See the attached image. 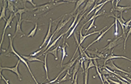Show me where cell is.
Returning a JSON list of instances; mask_svg holds the SVG:
<instances>
[{"instance_id": "cell-1", "label": "cell", "mask_w": 131, "mask_h": 84, "mask_svg": "<svg viewBox=\"0 0 131 84\" xmlns=\"http://www.w3.org/2000/svg\"><path fill=\"white\" fill-rule=\"evenodd\" d=\"M74 2L75 1H67V2H57V1H55V2H49L48 3H46L43 5H40V6H37L35 8H33L31 10L34 11V17H39L41 15H42L43 14H45L48 11H49L52 8L56 7L57 5H59L61 4H64L65 2Z\"/></svg>"}, {"instance_id": "cell-2", "label": "cell", "mask_w": 131, "mask_h": 84, "mask_svg": "<svg viewBox=\"0 0 131 84\" xmlns=\"http://www.w3.org/2000/svg\"><path fill=\"white\" fill-rule=\"evenodd\" d=\"M124 36L122 35L118 36L116 38L113 39V40H108V41L109 42V43L108 44V45H106L105 47H103L102 50H110V49H114L115 47H116L118 44H120V40L123 38Z\"/></svg>"}, {"instance_id": "cell-3", "label": "cell", "mask_w": 131, "mask_h": 84, "mask_svg": "<svg viewBox=\"0 0 131 84\" xmlns=\"http://www.w3.org/2000/svg\"><path fill=\"white\" fill-rule=\"evenodd\" d=\"M111 2L112 5V8L111 9V13H112V11H115L117 13H120V14H121L124 11L131 8V5L130 6H125V7L119 6L118 5V3L120 2L119 0H117V1L115 2V6H114V1H111Z\"/></svg>"}, {"instance_id": "cell-4", "label": "cell", "mask_w": 131, "mask_h": 84, "mask_svg": "<svg viewBox=\"0 0 131 84\" xmlns=\"http://www.w3.org/2000/svg\"><path fill=\"white\" fill-rule=\"evenodd\" d=\"M109 61H110L109 63H107V64L104 65L103 66H106V67L109 68V69H111L112 71H120V72H122V73H124V74H127V75H129V76L131 75V73L127 72V71H124V70L119 68L118 67H117V66L114 64L113 60H112H112H109Z\"/></svg>"}, {"instance_id": "cell-5", "label": "cell", "mask_w": 131, "mask_h": 84, "mask_svg": "<svg viewBox=\"0 0 131 84\" xmlns=\"http://www.w3.org/2000/svg\"><path fill=\"white\" fill-rule=\"evenodd\" d=\"M20 60L18 59V60H17L16 65L14 67H13V68H8V67H2V66H1V67H0L1 73L2 72L3 70H9V71H13L14 73H15V74L17 75V77H18L19 80H22V77H21V75H20V72H19V70H18V66H19V64H20Z\"/></svg>"}, {"instance_id": "cell-6", "label": "cell", "mask_w": 131, "mask_h": 84, "mask_svg": "<svg viewBox=\"0 0 131 84\" xmlns=\"http://www.w3.org/2000/svg\"><path fill=\"white\" fill-rule=\"evenodd\" d=\"M8 38H9V46L7 48L6 50H3L2 49H1L2 52H4V54L5 56H11V54L14 53V51L15 50L14 49V47H13V39L14 38V36L11 37V34H8Z\"/></svg>"}, {"instance_id": "cell-7", "label": "cell", "mask_w": 131, "mask_h": 84, "mask_svg": "<svg viewBox=\"0 0 131 84\" xmlns=\"http://www.w3.org/2000/svg\"><path fill=\"white\" fill-rule=\"evenodd\" d=\"M14 14L13 13H11L9 17L6 20V23L5 25V27H4V29H3V33H2V40H1V44H0V46H1V49H2V43H3V39H4V36H5V31H6V29L10 26V24L11 23L12 20H13V18L14 17Z\"/></svg>"}, {"instance_id": "cell-8", "label": "cell", "mask_w": 131, "mask_h": 84, "mask_svg": "<svg viewBox=\"0 0 131 84\" xmlns=\"http://www.w3.org/2000/svg\"><path fill=\"white\" fill-rule=\"evenodd\" d=\"M52 20L50 19L49 20V29H48V31H47V35H46V37L44 38V43L42 44V45L41 46H40V49H41V48H43V47H44L45 46H46V44H47V41H49V39L50 38V37H51V29H52Z\"/></svg>"}, {"instance_id": "cell-9", "label": "cell", "mask_w": 131, "mask_h": 84, "mask_svg": "<svg viewBox=\"0 0 131 84\" xmlns=\"http://www.w3.org/2000/svg\"><path fill=\"white\" fill-rule=\"evenodd\" d=\"M113 51H114V49H112L111 53H110L109 55H108V56L104 59V65L106 64V62L109 61V60H112V59H118V58H120V59H127V60L131 62V59H129V58H127V57H126V56H115V55L113 54Z\"/></svg>"}, {"instance_id": "cell-10", "label": "cell", "mask_w": 131, "mask_h": 84, "mask_svg": "<svg viewBox=\"0 0 131 84\" xmlns=\"http://www.w3.org/2000/svg\"><path fill=\"white\" fill-rule=\"evenodd\" d=\"M24 20H25L22 19V16H20V17H19V19H18V20L16 19V30H15V34H14V37H15L17 34H19V33H21L22 35H24L23 31H22V29H21V24H22V23H23V21H24Z\"/></svg>"}, {"instance_id": "cell-11", "label": "cell", "mask_w": 131, "mask_h": 84, "mask_svg": "<svg viewBox=\"0 0 131 84\" xmlns=\"http://www.w3.org/2000/svg\"><path fill=\"white\" fill-rule=\"evenodd\" d=\"M113 25H115V23H112V25H111V26H109V28H108L107 29H106L105 31L102 32H101V33H100V34L99 35V36H98V37L97 38V39H95V40H94V41H93L91 42V43L90 44H88V45L87 46V47H85V50L86 51V50H88V48H89V47H91V46L92 45V44H95V43H96V42L99 41H100V39H101V38H103V35H105V34H106V32H108V31H109V29H111V28L112 27V26H113Z\"/></svg>"}, {"instance_id": "cell-12", "label": "cell", "mask_w": 131, "mask_h": 84, "mask_svg": "<svg viewBox=\"0 0 131 84\" xmlns=\"http://www.w3.org/2000/svg\"><path fill=\"white\" fill-rule=\"evenodd\" d=\"M81 65V57H80L77 60V62L75 63V65H73V71H72V76H71V79H72V83L75 78V76L76 74L78 73V71H79V68Z\"/></svg>"}, {"instance_id": "cell-13", "label": "cell", "mask_w": 131, "mask_h": 84, "mask_svg": "<svg viewBox=\"0 0 131 84\" xmlns=\"http://www.w3.org/2000/svg\"><path fill=\"white\" fill-rule=\"evenodd\" d=\"M65 35V32H64V33L61 34V35H59V37L57 38H55V40H54V41H53L52 42V43H51V44H50V45H49V46L48 47V48H47V50H46L45 51H44V52H43V53H41V55H38V56H37V58H38L39 56H44V55H45V54H46V53H47V51H48V50H50V49H51V48H52V47H53V46H55V45L56 44V43H57V42H58V41H59V40H60V38H63V36H64Z\"/></svg>"}, {"instance_id": "cell-14", "label": "cell", "mask_w": 131, "mask_h": 84, "mask_svg": "<svg viewBox=\"0 0 131 84\" xmlns=\"http://www.w3.org/2000/svg\"><path fill=\"white\" fill-rule=\"evenodd\" d=\"M72 18V16H70L67 20H65V21H63V20H62L61 21V23H59V24H58V26H57V28L55 29V32H53V34L54 35H56V34H58L59 33V32H60L62 29V28H64L66 25H67V23L69 22V21L70 20V19Z\"/></svg>"}, {"instance_id": "cell-15", "label": "cell", "mask_w": 131, "mask_h": 84, "mask_svg": "<svg viewBox=\"0 0 131 84\" xmlns=\"http://www.w3.org/2000/svg\"><path fill=\"white\" fill-rule=\"evenodd\" d=\"M6 8H8V1H2V7L1 15H0V19H4L5 20H7Z\"/></svg>"}, {"instance_id": "cell-16", "label": "cell", "mask_w": 131, "mask_h": 84, "mask_svg": "<svg viewBox=\"0 0 131 84\" xmlns=\"http://www.w3.org/2000/svg\"><path fill=\"white\" fill-rule=\"evenodd\" d=\"M85 52H87L88 54H91L93 56H95L97 57H99V58H101V59H104L107 57V55H104V54H103L101 53H99L98 51V50H87Z\"/></svg>"}, {"instance_id": "cell-17", "label": "cell", "mask_w": 131, "mask_h": 84, "mask_svg": "<svg viewBox=\"0 0 131 84\" xmlns=\"http://www.w3.org/2000/svg\"><path fill=\"white\" fill-rule=\"evenodd\" d=\"M81 12H82V10H79V11H77V14L76 15H75V17H74L73 21L72 22V23H71L70 26L68 28L67 31V32H65V34H67V32H70V29H72L74 27L75 24H76V23H77V19H78V17H79V15H80Z\"/></svg>"}, {"instance_id": "cell-18", "label": "cell", "mask_w": 131, "mask_h": 84, "mask_svg": "<svg viewBox=\"0 0 131 84\" xmlns=\"http://www.w3.org/2000/svg\"><path fill=\"white\" fill-rule=\"evenodd\" d=\"M95 2H96L95 0H91V1H87L85 5V7H84V8L82 10V13H81V14H85V13L86 12V11H87L88 9L91 8L94 4H95Z\"/></svg>"}, {"instance_id": "cell-19", "label": "cell", "mask_w": 131, "mask_h": 84, "mask_svg": "<svg viewBox=\"0 0 131 84\" xmlns=\"http://www.w3.org/2000/svg\"><path fill=\"white\" fill-rule=\"evenodd\" d=\"M28 1H17V2H14V7L18 9H21V8H25L26 7V4Z\"/></svg>"}, {"instance_id": "cell-20", "label": "cell", "mask_w": 131, "mask_h": 84, "mask_svg": "<svg viewBox=\"0 0 131 84\" xmlns=\"http://www.w3.org/2000/svg\"><path fill=\"white\" fill-rule=\"evenodd\" d=\"M83 16H84V14H80V17L78 18V20H77V23L76 24H75V26H74V27L71 29V31L70 32V33H69V35H67V39H68L74 32H75V29H76V28L77 27V26L79 25V23H80V21H81V20H82V18L83 17Z\"/></svg>"}, {"instance_id": "cell-21", "label": "cell", "mask_w": 131, "mask_h": 84, "mask_svg": "<svg viewBox=\"0 0 131 84\" xmlns=\"http://www.w3.org/2000/svg\"><path fill=\"white\" fill-rule=\"evenodd\" d=\"M28 62H40L41 63H43V61H41V59H39L38 58H37V56H22Z\"/></svg>"}, {"instance_id": "cell-22", "label": "cell", "mask_w": 131, "mask_h": 84, "mask_svg": "<svg viewBox=\"0 0 131 84\" xmlns=\"http://www.w3.org/2000/svg\"><path fill=\"white\" fill-rule=\"evenodd\" d=\"M66 46L67 47V46H68V44L65 43V41H64V43H63V46L62 47V57L61 65H60V66H61V67L62 66L63 61H64V59H65V56H67V53H66V50H65V49H66Z\"/></svg>"}, {"instance_id": "cell-23", "label": "cell", "mask_w": 131, "mask_h": 84, "mask_svg": "<svg viewBox=\"0 0 131 84\" xmlns=\"http://www.w3.org/2000/svg\"><path fill=\"white\" fill-rule=\"evenodd\" d=\"M61 47H60V45H59V44L56 46L54 49H52V50H49L47 53L48 54V53H52V54H53L54 55V56H55V60H57L58 59V55H57V52H58V49L59 48H60Z\"/></svg>"}, {"instance_id": "cell-24", "label": "cell", "mask_w": 131, "mask_h": 84, "mask_svg": "<svg viewBox=\"0 0 131 84\" xmlns=\"http://www.w3.org/2000/svg\"><path fill=\"white\" fill-rule=\"evenodd\" d=\"M84 3H85V0H80V1H77V2H76V7H75L74 10L71 12V14H69V15L72 16L75 12L77 11V9L80 8V6L81 5L84 4Z\"/></svg>"}, {"instance_id": "cell-25", "label": "cell", "mask_w": 131, "mask_h": 84, "mask_svg": "<svg viewBox=\"0 0 131 84\" xmlns=\"http://www.w3.org/2000/svg\"><path fill=\"white\" fill-rule=\"evenodd\" d=\"M8 11L11 12V13H13V14H15V7H14V2L12 1H8Z\"/></svg>"}, {"instance_id": "cell-26", "label": "cell", "mask_w": 131, "mask_h": 84, "mask_svg": "<svg viewBox=\"0 0 131 84\" xmlns=\"http://www.w3.org/2000/svg\"><path fill=\"white\" fill-rule=\"evenodd\" d=\"M47 53L45 54V57H44V69H45V72H46V80H49V76H48V68H47ZM50 81V80H49Z\"/></svg>"}, {"instance_id": "cell-27", "label": "cell", "mask_w": 131, "mask_h": 84, "mask_svg": "<svg viewBox=\"0 0 131 84\" xmlns=\"http://www.w3.org/2000/svg\"><path fill=\"white\" fill-rule=\"evenodd\" d=\"M104 12H105V11H103L102 13H99V14H94V15H93V16H92V17H91V18H90L88 21H86V22H85V23H83V24H82V27L83 28V27H84V26H85L87 23H88L90 22V21H92L93 20H95V18H97L98 17H99V16H100V15L103 14H104Z\"/></svg>"}, {"instance_id": "cell-28", "label": "cell", "mask_w": 131, "mask_h": 84, "mask_svg": "<svg viewBox=\"0 0 131 84\" xmlns=\"http://www.w3.org/2000/svg\"><path fill=\"white\" fill-rule=\"evenodd\" d=\"M130 34H131V25H130L129 29H128V31H127V32L126 34V38H125L124 41V53L126 51V41H127V38H128V37L130 36Z\"/></svg>"}, {"instance_id": "cell-29", "label": "cell", "mask_w": 131, "mask_h": 84, "mask_svg": "<svg viewBox=\"0 0 131 84\" xmlns=\"http://www.w3.org/2000/svg\"><path fill=\"white\" fill-rule=\"evenodd\" d=\"M30 11V10H29V8H21V9H18V10L16 11V12H15V14H14V16H16V14H19V15H20V16H22L23 14H24V13H26V12H27V11Z\"/></svg>"}, {"instance_id": "cell-30", "label": "cell", "mask_w": 131, "mask_h": 84, "mask_svg": "<svg viewBox=\"0 0 131 84\" xmlns=\"http://www.w3.org/2000/svg\"><path fill=\"white\" fill-rule=\"evenodd\" d=\"M37 29V23H35L34 29H32L30 32H29V35H27V37H28V38H32V37H34V35H35V33H36Z\"/></svg>"}, {"instance_id": "cell-31", "label": "cell", "mask_w": 131, "mask_h": 84, "mask_svg": "<svg viewBox=\"0 0 131 84\" xmlns=\"http://www.w3.org/2000/svg\"><path fill=\"white\" fill-rule=\"evenodd\" d=\"M70 70L69 71H67V73H66V74H65V76L62 78V79H61V80H59V81H56L55 83V84H58V83H62V82H63V81H65V80H67L68 79H70L69 78V76H70Z\"/></svg>"}, {"instance_id": "cell-32", "label": "cell", "mask_w": 131, "mask_h": 84, "mask_svg": "<svg viewBox=\"0 0 131 84\" xmlns=\"http://www.w3.org/2000/svg\"><path fill=\"white\" fill-rule=\"evenodd\" d=\"M95 20H93L92 21H91V23L89 25V26L85 29V32H86V35H87V33H88V30H90L92 27H94V28H96V26L95 25Z\"/></svg>"}, {"instance_id": "cell-33", "label": "cell", "mask_w": 131, "mask_h": 84, "mask_svg": "<svg viewBox=\"0 0 131 84\" xmlns=\"http://www.w3.org/2000/svg\"><path fill=\"white\" fill-rule=\"evenodd\" d=\"M88 71L89 70H85V75H84V84H88Z\"/></svg>"}, {"instance_id": "cell-34", "label": "cell", "mask_w": 131, "mask_h": 84, "mask_svg": "<svg viewBox=\"0 0 131 84\" xmlns=\"http://www.w3.org/2000/svg\"><path fill=\"white\" fill-rule=\"evenodd\" d=\"M94 67H95V63H94L93 60H90V62H89V64H88V68H87L86 70H89L90 68H94Z\"/></svg>"}, {"instance_id": "cell-35", "label": "cell", "mask_w": 131, "mask_h": 84, "mask_svg": "<svg viewBox=\"0 0 131 84\" xmlns=\"http://www.w3.org/2000/svg\"><path fill=\"white\" fill-rule=\"evenodd\" d=\"M115 34H114V35H115V36H117V35H118V20H117L115 18Z\"/></svg>"}, {"instance_id": "cell-36", "label": "cell", "mask_w": 131, "mask_h": 84, "mask_svg": "<svg viewBox=\"0 0 131 84\" xmlns=\"http://www.w3.org/2000/svg\"><path fill=\"white\" fill-rule=\"evenodd\" d=\"M88 64H89V61L85 59V60L84 61V67H85V68H84V71H85L88 68Z\"/></svg>"}, {"instance_id": "cell-37", "label": "cell", "mask_w": 131, "mask_h": 84, "mask_svg": "<svg viewBox=\"0 0 131 84\" xmlns=\"http://www.w3.org/2000/svg\"><path fill=\"white\" fill-rule=\"evenodd\" d=\"M78 74H79V73H77L76 74V76H75V78H74V80L73 81V84H77V82H78Z\"/></svg>"}, {"instance_id": "cell-38", "label": "cell", "mask_w": 131, "mask_h": 84, "mask_svg": "<svg viewBox=\"0 0 131 84\" xmlns=\"http://www.w3.org/2000/svg\"><path fill=\"white\" fill-rule=\"evenodd\" d=\"M1 77H2V79L5 81V83L6 84H10V83H9V82H8V80L7 79H5V78L3 77V75L2 74V73H1Z\"/></svg>"}, {"instance_id": "cell-39", "label": "cell", "mask_w": 131, "mask_h": 84, "mask_svg": "<svg viewBox=\"0 0 131 84\" xmlns=\"http://www.w3.org/2000/svg\"><path fill=\"white\" fill-rule=\"evenodd\" d=\"M28 2H30V3H31V4L34 6V8H35V7H36V5H35V4H34L32 1V0H29V1H28Z\"/></svg>"}, {"instance_id": "cell-40", "label": "cell", "mask_w": 131, "mask_h": 84, "mask_svg": "<svg viewBox=\"0 0 131 84\" xmlns=\"http://www.w3.org/2000/svg\"><path fill=\"white\" fill-rule=\"evenodd\" d=\"M125 77H127V78L130 81H131V77H129V75H125Z\"/></svg>"}, {"instance_id": "cell-41", "label": "cell", "mask_w": 131, "mask_h": 84, "mask_svg": "<svg viewBox=\"0 0 131 84\" xmlns=\"http://www.w3.org/2000/svg\"><path fill=\"white\" fill-rule=\"evenodd\" d=\"M129 69H130V71H131V68H129Z\"/></svg>"}, {"instance_id": "cell-42", "label": "cell", "mask_w": 131, "mask_h": 84, "mask_svg": "<svg viewBox=\"0 0 131 84\" xmlns=\"http://www.w3.org/2000/svg\"><path fill=\"white\" fill-rule=\"evenodd\" d=\"M52 84H55V83H52Z\"/></svg>"}]
</instances>
